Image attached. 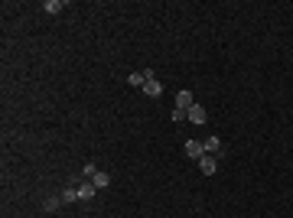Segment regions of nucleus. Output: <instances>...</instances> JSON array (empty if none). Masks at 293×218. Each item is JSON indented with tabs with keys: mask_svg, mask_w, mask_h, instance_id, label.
<instances>
[{
	"mask_svg": "<svg viewBox=\"0 0 293 218\" xmlns=\"http://www.w3.org/2000/svg\"><path fill=\"white\" fill-rule=\"evenodd\" d=\"M75 189H78V199H82V202H88V199L98 196V189H95V183H91V179H82Z\"/></svg>",
	"mask_w": 293,
	"mask_h": 218,
	"instance_id": "4",
	"label": "nucleus"
},
{
	"mask_svg": "<svg viewBox=\"0 0 293 218\" xmlns=\"http://www.w3.org/2000/svg\"><path fill=\"white\" fill-rule=\"evenodd\" d=\"M199 169L206 176H215V169H218V156H212V153H206L202 160H199Z\"/></svg>",
	"mask_w": 293,
	"mask_h": 218,
	"instance_id": "5",
	"label": "nucleus"
},
{
	"mask_svg": "<svg viewBox=\"0 0 293 218\" xmlns=\"http://www.w3.org/2000/svg\"><path fill=\"white\" fill-rule=\"evenodd\" d=\"M43 10H46V13H59V10H62V0H46Z\"/></svg>",
	"mask_w": 293,
	"mask_h": 218,
	"instance_id": "11",
	"label": "nucleus"
},
{
	"mask_svg": "<svg viewBox=\"0 0 293 218\" xmlns=\"http://www.w3.org/2000/svg\"><path fill=\"white\" fill-rule=\"evenodd\" d=\"M186 117L192 120V124H206V120H208V114H206V108H202V104H192V108H189V114H186Z\"/></svg>",
	"mask_w": 293,
	"mask_h": 218,
	"instance_id": "6",
	"label": "nucleus"
},
{
	"mask_svg": "<svg viewBox=\"0 0 293 218\" xmlns=\"http://www.w3.org/2000/svg\"><path fill=\"white\" fill-rule=\"evenodd\" d=\"M127 82H130L134 88H143V85H147V72H130Z\"/></svg>",
	"mask_w": 293,
	"mask_h": 218,
	"instance_id": "10",
	"label": "nucleus"
},
{
	"mask_svg": "<svg viewBox=\"0 0 293 218\" xmlns=\"http://www.w3.org/2000/svg\"><path fill=\"white\" fill-rule=\"evenodd\" d=\"M186 156H189V160H202V156H206V143L202 140H186Z\"/></svg>",
	"mask_w": 293,
	"mask_h": 218,
	"instance_id": "3",
	"label": "nucleus"
},
{
	"mask_svg": "<svg viewBox=\"0 0 293 218\" xmlns=\"http://www.w3.org/2000/svg\"><path fill=\"white\" fill-rule=\"evenodd\" d=\"M59 199H62V205H72V202L78 199V189H75V185H65V189H62V196H59Z\"/></svg>",
	"mask_w": 293,
	"mask_h": 218,
	"instance_id": "9",
	"label": "nucleus"
},
{
	"mask_svg": "<svg viewBox=\"0 0 293 218\" xmlns=\"http://www.w3.org/2000/svg\"><path fill=\"white\" fill-rule=\"evenodd\" d=\"M206 153H212V156H222V153H225V147H222V140H218V137H206Z\"/></svg>",
	"mask_w": 293,
	"mask_h": 218,
	"instance_id": "7",
	"label": "nucleus"
},
{
	"mask_svg": "<svg viewBox=\"0 0 293 218\" xmlns=\"http://www.w3.org/2000/svg\"><path fill=\"white\" fill-rule=\"evenodd\" d=\"M91 183H95V189H98V192H101V189H108V185H111V176H108V173H101V169H98V173L91 176Z\"/></svg>",
	"mask_w": 293,
	"mask_h": 218,
	"instance_id": "8",
	"label": "nucleus"
},
{
	"mask_svg": "<svg viewBox=\"0 0 293 218\" xmlns=\"http://www.w3.org/2000/svg\"><path fill=\"white\" fill-rule=\"evenodd\" d=\"M59 205H62V199H46V212H55V208H59Z\"/></svg>",
	"mask_w": 293,
	"mask_h": 218,
	"instance_id": "12",
	"label": "nucleus"
},
{
	"mask_svg": "<svg viewBox=\"0 0 293 218\" xmlns=\"http://www.w3.org/2000/svg\"><path fill=\"white\" fill-rule=\"evenodd\" d=\"M143 95H150V98H160L163 95V85L156 82V72L147 68V85H143Z\"/></svg>",
	"mask_w": 293,
	"mask_h": 218,
	"instance_id": "1",
	"label": "nucleus"
},
{
	"mask_svg": "<svg viewBox=\"0 0 293 218\" xmlns=\"http://www.w3.org/2000/svg\"><path fill=\"white\" fill-rule=\"evenodd\" d=\"M192 91L189 88H183V91H176V108L173 111H183V114H189V108H192Z\"/></svg>",
	"mask_w": 293,
	"mask_h": 218,
	"instance_id": "2",
	"label": "nucleus"
}]
</instances>
